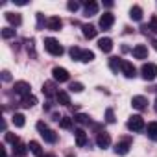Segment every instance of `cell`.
Returning <instances> with one entry per match:
<instances>
[{
	"label": "cell",
	"mask_w": 157,
	"mask_h": 157,
	"mask_svg": "<svg viewBox=\"0 0 157 157\" xmlns=\"http://www.w3.org/2000/svg\"><path fill=\"white\" fill-rule=\"evenodd\" d=\"M146 133H148V137H150L151 140L157 142V122H150L148 128H146Z\"/></svg>",
	"instance_id": "20"
},
{
	"label": "cell",
	"mask_w": 157,
	"mask_h": 157,
	"mask_svg": "<svg viewBox=\"0 0 157 157\" xmlns=\"http://www.w3.org/2000/svg\"><path fill=\"white\" fill-rule=\"evenodd\" d=\"M153 109H155V111H157V98H155V105H153Z\"/></svg>",
	"instance_id": "42"
},
{
	"label": "cell",
	"mask_w": 157,
	"mask_h": 157,
	"mask_svg": "<svg viewBox=\"0 0 157 157\" xmlns=\"http://www.w3.org/2000/svg\"><path fill=\"white\" fill-rule=\"evenodd\" d=\"M131 105H133L135 109H139V111H144V109L148 107V100H146L144 96H133Z\"/></svg>",
	"instance_id": "9"
},
{
	"label": "cell",
	"mask_w": 157,
	"mask_h": 157,
	"mask_svg": "<svg viewBox=\"0 0 157 157\" xmlns=\"http://www.w3.org/2000/svg\"><path fill=\"white\" fill-rule=\"evenodd\" d=\"M113 22H115L113 13H104V15L100 17V28H102V30H109V28L113 26Z\"/></svg>",
	"instance_id": "5"
},
{
	"label": "cell",
	"mask_w": 157,
	"mask_h": 157,
	"mask_svg": "<svg viewBox=\"0 0 157 157\" xmlns=\"http://www.w3.org/2000/svg\"><path fill=\"white\" fill-rule=\"evenodd\" d=\"M74 137H76V144L78 146H85V142H87V135H85V131L83 129H74Z\"/></svg>",
	"instance_id": "14"
},
{
	"label": "cell",
	"mask_w": 157,
	"mask_h": 157,
	"mask_svg": "<svg viewBox=\"0 0 157 157\" xmlns=\"http://www.w3.org/2000/svg\"><path fill=\"white\" fill-rule=\"evenodd\" d=\"M122 74L126 76V78H135V74H137V70H135V67H133V63H129V61H122Z\"/></svg>",
	"instance_id": "6"
},
{
	"label": "cell",
	"mask_w": 157,
	"mask_h": 157,
	"mask_svg": "<svg viewBox=\"0 0 157 157\" xmlns=\"http://www.w3.org/2000/svg\"><path fill=\"white\" fill-rule=\"evenodd\" d=\"M128 129H129V131H142V129H144V120H142V117H140V115L129 117V120H128Z\"/></svg>",
	"instance_id": "3"
},
{
	"label": "cell",
	"mask_w": 157,
	"mask_h": 157,
	"mask_svg": "<svg viewBox=\"0 0 157 157\" xmlns=\"http://www.w3.org/2000/svg\"><path fill=\"white\" fill-rule=\"evenodd\" d=\"M133 57H135V59H146V57H148V48H146L144 44H137V46L133 48Z\"/></svg>",
	"instance_id": "12"
},
{
	"label": "cell",
	"mask_w": 157,
	"mask_h": 157,
	"mask_svg": "<svg viewBox=\"0 0 157 157\" xmlns=\"http://www.w3.org/2000/svg\"><path fill=\"white\" fill-rule=\"evenodd\" d=\"M6 140H8V142H13V144H17V142H19V139H17L13 133H6Z\"/></svg>",
	"instance_id": "35"
},
{
	"label": "cell",
	"mask_w": 157,
	"mask_h": 157,
	"mask_svg": "<svg viewBox=\"0 0 157 157\" xmlns=\"http://www.w3.org/2000/svg\"><path fill=\"white\" fill-rule=\"evenodd\" d=\"M6 21H8L10 24H13V26H21V24H22V17H21L19 13H11V11L6 13Z\"/></svg>",
	"instance_id": "13"
},
{
	"label": "cell",
	"mask_w": 157,
	"mask_h": 157,
	"mask_svg": "<svg viewBox=\"0 0 157 157\" xmlns=\"http://www.w3.org/2000/svg\"><path fill=\"white\" fill-rule=\"evenodd\" d=\"M109 68L113 72H118L122 68V59L120 57H109Z\"/></svg>",
	"instance_id": "21"
},
{
	"label": "cell",
	"mask_w": 157,
	"mask_h": 157,
	"mask_svg": "<svg viewBox=\"0 0 157 157\" xmlns=\"http://www.w3.org/2000/svg\"><path fill=\"white\" fill-rule=\"evenodd\" d=\"M150 28L153 32H157V17H151V22H150Z\"/></svg>",
	"instance_id": "38"
},
{
	"label": "cell",
	"mask_w": 157,
	"mask_h": 157,
	"mask_svg": "<svg viewBox=\"0 0 157 157\" xmlns=\"http://www.w3.org/2000/svg\"><path fill=\"white\" fill-rule=\"evenodd\" d=\"M35 104H37V98H35L33 94H28V96L22 98V107H26V109H28V107H33Z\"/></svg>",
	"instance_id": "26"
},
{
	"label": "cell",
	"mask_w": 157,
	"mask_h": 157,
	"mask_svg": "<svg viewBox=\"0 0 157 157\" xmlns=\"http://www.w3.org/2000/svg\"><path fill=\"white\" fill-rule=\"evenodd\" d=\"M59 126L63 128V129H72V118L70 117H61V120H59Z\"/></svg>",
	"instance_id": "28"
},
{
	"label": "cell",
	"mask_w": 157,
	"mask_h": 157,
	"mask_svg": "<svg viewBox=\"0 0 157 157\" xmlns=\"http://www.w3.org/2000/svg\"><path fill=\"white\" fill-rule=\"evenodd\" d=\"M105 122H109V124L115 122V111H113V109H107V111H105Z\"/></svg>",
	"instance_id": "34"
},
{
	"label": "cell",
	"mask_w": 157,
	"mask_h": 157,
	"mask_svg": "<svg viewBox=\"0 0 157 157\" xmlns=\"http://www.w3.org/2000/svg\"><path fill=\"white\" fill-rule=\"evenodd\" d=\"M13 89H15V93H17V94H21L22 98L30 94V83H26V82H17Z\"/></svg>",
	"instance_id": "7"
},
{
	"label": "cell",
	"mask_w": 157,
	"mask_h": 157,
	"mask_svg": "<svg viewBox=\"0 0 157 157\" xmlns=\"http://www.w3.org/2000/svg\"><path fill=\"white\" fill-rule=\"evenodd\" d=\"M98 13V4L96 2H85V15L87 17H93V15H96Z\"/></svg>",
	"instance_id": "18"
},
{
	"label": "cell",
	"mask_w": 157,
	"mask_h": 157,
	"mask_svg": "<svg viewBox=\"0 0 157 157\" xmlns=\"http://www.w3.org/2000/svg\"><path fill=\"white\" fill-rule=\"evenodd\" d=\"M28 148H30V151H32L35 157H44V155H43V150H41V144H39V142L32 140V142L28 144Z\"/></svg>",
	"instance_id": "19"
},
{
	"label": "cell",
	"mask_w": 157,
	"mask_h": 157,
	"mask_svg": "<svg viewBox=\"0 0 157 157\" xmlns=\"http://www.w3.org/2000/svg\"><path fill=\"white\" fill-rule=\"evenodd\" d=\"M74 120H76L78 124H91V118H89V115H83V113H78V115L74 117Z\"/></svg>",
	"instance_id": "30"
},
{
	"label": "cell",
	"mask_w": 157,
	"mask_h": 157,
	"mask_svg": "<svg viewBox=\"0 0 157 157\" xmlns=\"http://www.w3.org/2000/svg\"><path fill=\"white\" fill-rule=\"evenodd\" d=\"M46 26H48V30H52V32H57V30H61V26H63V21H61L59 17H50V19L46 21Z\"/></svg>",
	"instance_id": "10"
},
{
	"label": "cell",
	"mask_w": 157,
	"mask_h": 157,
	"mask_svg": "<svg viewBox=\"0 0 157 157\" xmlns=\"http://www.w3.org/2000/svg\"><path fill=\"white\" fill-rule=\"evenodd\" d=\"M44 48H46V52L52 54V56H61V54H63V46H61L59 41H56L54 37L44 39Z\"/></svg>",
	"instance_id": "1"
},
{
	"label": "cell",
	"mask_w": 157,
	"mask_h": 157,
	"mask_svg": "<svg viewBox=\"0 0 157 157\" xmlns=\"http://www.w3.org/2000/svg\"><path fill=\"white\" fill-rule=\"evenodd\" d=\"M140 74L146 82H153L155 78H157V65L153 63H144L142 68H140Z\"/></svg>",
	"instance_id": "2"
},
{
	"label": "cell",
	"mask_w": 157,
	"mask_h": 157,
	"mask_svg": "<svg viewBox=\"0 0 157 157\" xmlns=\"http://www.w3.org/2000/svg\"><path fill=\"white\" fill-rule=\"evenodd\" d=\"M2 80H4V82H11V74H10L8 70L2 72Z\"/></svg>",
	"instance_id": "39"
},
{
	"label": "cell",
	"mask_w": 157,
	"mask_h": 157,
	"mask_svg": "<svg viewBox=\"0 0 157 157\" xmlns=\"http://www.w3.org/2000/svg\"><path fill=\"white\" fill-rule=\"evenodd\" d=\"M11 122H13V126H17V128H24V124H26L22 113H15V115L11 117Z\"/></svg>",
	"instance_id": "22"
},
{
	"label": "cell",
	"mask_w": 157,
	"mask_h": 157,
	"mask_svg": "<svg viewBox=\"0 0 157 157\" xmlns=\"http://www.w3.org/2000/svg\"><path fill=\"white\" fill-rule=\"evenodd\" d=\"M56 100H57V104H59V105H70V98H68V94H67V93H63V91H59V93H57Z\"/></svg>",
	"instance_id": "25"
},
{
	"label": "cell",
	"mask_w": 157,
	"mask_h": 157,
	"mask_svg": "<svg viewBox=\"0 0 157 157\" xmlns=\"http://www.w3.org/2000/svg\"><path fill=\"white\" fill-rule=\"evenodd\" d=\"M37 129H39V131L46 129V124H44V122H37Z\"/></svg>",
	"instance_id": "40"
},
{
	"label": "cell",
	"mask_w": 157,
	"mask_h": 157,
	"mask_svg": "<svg viewBox=\"0 0 157 157\" xmlns=\"http://www.w3.org/2000/svg\"><path fill=\"white\" fill-rule=\"evenodd\" d=\"M128 151H129V142H118L115 146V153L117 155H126Z\"/></svg>",
	"instance_id": "23"
},
{
	"label": "cell",
	"mask_w": 157,
	"mask_h": 157,
	"mask_svg": "<svg viewBox=\"0 0 157 157\" xmlns=\"http://www.w3.org/2000/svg\"><path fill=\"white\" fill-rule=\"evenodd\" d=\"M41 135H43V139L46 140V142H50V144H54L56 140H57V135H56V131H52V129H43L41 131Z\"/></svg>",
	"instance_id": "17"
},
{
	"label": "cell",
	"mask_w": 157,
	"mask_h": 157,
	"mask_svg": "<svg viewBox=\"0 0 157 157\" xmlns=\"http://www.w3.org/2000/svg\"><path fill=\"white\" fill-rule=\"evenodd\" d=\"M0 33H2L4 39H11V37H15V30H13V28H2V32H0Z\"/></svg>",
	"instance_id": "32"
},
{
	"label": "cell",
	"mask_w": 157,
	"mask_h": 157,
	"mask_svg": "<svg viewBox=\"0 0 157 157\" xmlns=\"http://www.w3.org/2000/svg\"><path fill=\"white\" fill-rule=\"evenodd\" d=\"M44 24V19H43V13H37V28H43Z\"/></svg>",
	"instance_id": "37"
},
{
	"label": "cell",
	"mask_w": 157,
	"mask_h": 157,
	"mask_svg": "<svg viewBox=\"0 0 157 157\" xmlns=\"http://www.w3.org/2000/svg\"><path fill=\"white\" fill-rule=\"evenodd\" d=\"M82 52H83V50H82V48H78V46H72V48L68 50L70 57H72V59H76V61H80V59H82Z\"/></svg>",
	"instance_id": "27"
},
{
	"label": "cell",
	"mask_w": 157,
	"mask_h": 157,
	"mask_svg": "<svg viewBox=\"0 0 157 157\" xmlns=\"http://www.w3.org/2000/svg\"><path fill=\"white\" fill-rule=\"evenodd\" d=\"M98 48H100L102 52H105V54H109V52L113 50V41H111L109 37H102V39L98 41Z\"/></svg>",
	"instance_id": "11"
},
{
	"label": "cell",
	"mask_w": 157,
	"mask_h": 157,
	"mask_svg": "<svg viewBox=\"0 0 157 157\" xmlns=\"http://www.w3.org/2000/svg\"><path fill=\"white\" fill-rule=\"evenodd\" d=\"M96 144H98V148H107V146L111 144V137H109V133H105V131L98 133V135H96Z\"/></svg>",
	"instance_id": "8"
},
{
	"label": "cell",
	"mask_w": 157,
	"mask_h": 157,
	"mask_svg": "<svg viewBox=\"0 0 157 157\" xmlns=\"http://www.w3.org/2000/svg\"><path fill=\"white\" fill-rule=\"evenodd\" d=\"M43 93H44L46 96H57L59 91H56V83H54V82H46V83L43 85Z\"/></svg>",
	"instance_id": "16"
},
{
	"label": "cell",
	"mask_w": 157,
	"mask_h": 157,
	"mask_svg": "<svg viewBox=\"0 0 157 157\" xmlns=\"http://www.w3.org/2000/svg\"><path fill=\"white\" fill-rule=\"evenodd\" d=\"M129 17L133 21H142V10H140V6H133L129 10Z\"/></svg>",
	"instance_id": "24"
},
{
	"label": "cell",
	"mask_w": 157,
	"mask_h": 157,
	"mask_svg": "<svg viewBox=\"0 0 157 157\" xmlns=\"http://www.w3.org/2000/svg\"><path fill=\"white\" fill-rule=\"evenodd\" d=\"M151 44H153V48H155V50H157V39H155V41H153V43H151Z\"/></svg>",
	"instance_id": "41"
},
{
	"label": "cell",
	"mask_w": 157,
	"mask_h": 157,
	"mask_svg": "<svg viewBox=\"0 0 157 157\" xmlns=\"http://www.w3.org/2000/svg\"><path fill=\"white\" fill-rule=\"evenodd\" d=\"M52 76H54V80L56 82H59V83H65V82H68V70L67 68H63V67H56L54 70H52Z\"/></svg>",
	"instance_id": "4"
},
{
	"label": "cell",
	"mask_w": 157,
	"mask_h": 157,
	"mask_svg": "<svg viewBox=\"0 0 157 157\" xmlns=\"http://www.w3.org/2000/svg\"><path fill=\"white\" fill-rule=\"evenodd\" d=\"M82 30H83V37H87V39H94L96 37V32H98L93 24H83Z\"/></svg>",
	"instance_id": "15"
},
{
	"label": "cell",
	"mask_w": 157,
	"mask_h": 157,
	"mask_svg": "<svg viewBox=\"0 0 157 157\" xmlns=\"http://www.w3.org/2000/svg\"><path fill=\"white\" fill-rule=\"evenodd\" d=\"M70 91L72 93H82L83 91V85L80 82H74V83H70Z\"/></svg>",
	"instance_id": "33"
},
{
	"label": "cell",
	"mask_w": 157,
	"mask_h": 157,
	"mask_svg": "<svg viewBox=\"0 0 157 157\" xmlns=\"http://www.w3.org/2000/svg\"><path fill=\"white\" fill-rule=\"evenodd\" d=\"M70 157H72V155H70Z\"/></svg>",
	"instance_id": "43"
},
{
	"label": "cell",
	"mask_w": 157,
	"mask_h": 157,
	"mask_svg": "<svg viewBox=\"0 0 157 157\" xmlns=\"http://www.w3.org/2000/svg\"><path fill=\"white\" fill-rule=\"evenodd\" d=\"M67 8H68V10H70V11H76V10H78V8H80V4H78V2H72V0H70V2H68V4H67Z\"/></svg>",
	"instance_id": "36"
},
{
	"label": "cell",
	"mask_w": 157,
	"mask_h": 157,
	"mask_svg": "<svg viewBox=\"0 0 157 157\" xmlns=\"http://www.w3.org/2000/svg\"><path fill=\"white\" fill-rule=\"evenodd\" d=\"M93 59H94V52H91V50H83V52H82V59H80V61L91 63Z\"/></svg>",
	"instance_id": "31"
},
{
	"label": "cell",
	"mask_w": 157,
	"mask_h": 157,
	"mask_svg": "<svg viewBox=\"0 0 157 157\" xmlns=\"http://www.w3.org/2000/svg\"><path fill=\"white\" fill-rule=\"evenodd\" d=\"M13 151H15L17 155H21V157L28 153V150H26V146H24L22 142H17V144H13Z\"/></svg>",
	"instance_id": "29"
}]
</instances>
